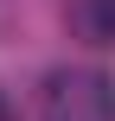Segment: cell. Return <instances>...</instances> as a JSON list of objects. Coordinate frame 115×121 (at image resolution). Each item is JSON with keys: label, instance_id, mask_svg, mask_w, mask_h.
<instances>
[{"label": "cell", "instance_id": "cell-1", "mask_svg": "<svg viewBox=\"0 0 115 121\" xmlns=\"http://www.w3.org/2000/svg\"><path fill=\"white\" fill-rule=\"evenodd\" d=\"M45 121H115V83L96 70H58L45 83Z\"/></svg>", "mask_w": 115, "mask_h": 121}, {"label": "cell", "instance_id": "cell-2", "mask_svg": "<svg viewBox=\"0 0 115 121\" xmlns=\"http://www.w3.org/2000/svg\"><path fill=\"white\" fill-rule=\"evenodd\" d=\"M83 38L90 45H115V0H83Z\"/></svg>", "mask_w": 115, "mask_h": 121}]
</instances>
